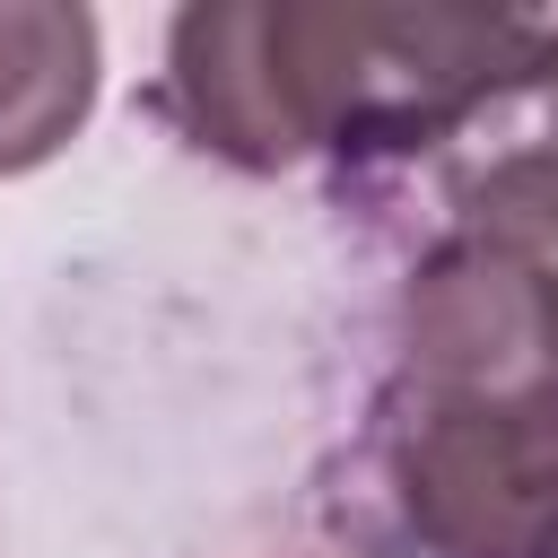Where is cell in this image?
Here are the masks:
<instances>
[{"mask_svg":"<svg viewBox=\"0 0 558 558\" xmlns=\"http://www.w3.org/2000/svg\"><path fill=\"white\" fill-rule=\"evenodd\" d=\"M340 523L392 558H558V262L497 244L410 262Z\"/></svg>","mask_w":558,"mask_h":558,"instance_id":"6da1fadb","label":"cell"},{"mask_svg":"<svg viewBox=\"0 0 558 558\" xmlns=\"http://www.w3.org/2000/svg\"><path fill=\"white\" fill-rule=\"evenodd\" d=\"M523 9L384 0H209L166 26V113L244 174L340 157L392 174L488 70L532 44Z\"/></svg>","mask_w":558,"mask_h":558,"instance_id":"7a4b0ae2","label":"cell"},{"mask_svg":"<svg viewBox=\"0 0 558 558\" xmlns=\"http://www.w3.org/2000/svg\"><path fill=\"white\" fill-rule=\"evenodd\" d=\"M392 174L436 209V244H497L523 262H558V17L488 70Z\"/></svg>","mask_w":558,"mask_h":558,"instance_id":"3957f363","label":"cell"},{"mask_svg":"<svg viewBox=\"0 0 558 558\" xmlns=\"http://www.w3.org/2000/svg\"><path fill=\"white\" fill-rule=\"evenodd\" d=\"M96 105V17L78 0H0V174L78 140Z\"/></svg>","mask_w":558,"mask_h":558,"instance_id":"277c9868","label":"cell"}]
</instances>
